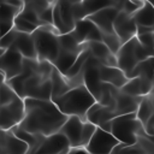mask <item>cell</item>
<instances>
[{
	"label": "cell",
	"instance_id": "cell-1",
	"mask_svg": "<svg viewBox=\"0 0 154 154\" xmlns=\"http://www.w3.org/2000/svg\"><path fill=\"white\" fill-rule=\"evenodd\" d=\"M25 117L18 125L20 129L37 136L48 137L60 131L69 117L63 114L52 100L24 99Z\"/></svg>",
	"mask_w": 154,
	"mask_h": 154
},
{
	"label": "cell",
	"instance_id": "cell-2",
	"mask_svg": "<svg viewBox=\"0 0 154 154\" xmlns=\"http://www.w3.org/2000/svg\"><path fill=\"white\" fill-rule=\"evenodd\" d=\"M52 101L66 117H79L84 122H87V113L90 107L97 102L84 84L70 89L67 93Z\"/></svg>",
	"mask_w": 154,
	"mask_h": 154
},
{
	"label": "cell",
	"instance_id": "cell-3",
	"mask_svg": "<svg viewBox=\"0 0 154 154\" xmlns=\"http://www.w3.org/2000/svg\"><path fill=\"white\" fill-rule=\"evenodd\" d=\"M111 134L123 144L132 146L140 135L147 134L144 126L138 120L136 113L116 117L111 120Z\"/></svg>",
	"mask_w": 154,
	"mask_h": 154
},
{
	"label": "cell",
	"instance_id": "cell-4",
	"mask_svg": "<svg viewBox=\"0 0 154 154\" xmlns=\"http://www.w3.org/2000/svg\"><path fill=\"white\" fill-rule=\"evenodd\" d=\"M35 41L37 59L41 61H48L53 64L59 54V34L54 26L47 25L38 28L34 34H31Z\"/></svg>",
	"mask_w": 154,
	"mask_h": 154
},
{
	"label": "cell",
	"instance_id": "cell-5",
	"mask_svg": "<svg viewBox=\"0 0 154 154\" xmlns=\"http://www.w3.org/2000/svg\"><path fill=\"white\" fill-rule=\"evenodd\" d=\"M118 67L126 75V77L132 72V70L143 60L150 58L149 52L140 43L137 37H134L129 42L124 43L119 52L117 53Z\"/></svg>",
	"mask_w": 154,
	"mask_h": 154
},
{
	"label": "cell",
	"instance_id": "cell-6",
	"mask_svg": "<svg viewBox=\"0 0 154 154\" xmlns=\"http://www.w3.org/2000/svg\"><path fill=\"white\" fill-rule=\"evenodd\" d=\"M25 117L24 99L17 97L13 102L0 108V134L18 126Z\"/></svg>",
	"mask_w": 154,
	"mask_h": 154
},
{
	"label": "cell",
	"instance_id": "cell-7",
	"mask_svg": "<svg viewBox=\"0 0 154 154\" xmlns=\"http://www.w3.org/2000/svg\"><path fill=\"white\" fill-rule=\"evenodd\" d=\"M100 66L101 64L91 55L88 61L84 65L83 69V84L85 88L90 91V94L95 97V100L99 102L101 99V93H102V84L103 82L101 81L100 77Z\"/></svg>",
	"mask_w": 154,
	"mask_h": 154
},
{
	"label": "cell",
	"instance_id": "cell-8",
	"mask_svg": "<svg viewBox=\"0 0 154 154\" xmlns=\"http://www.w3.org/2000/svg\"><path fill=\"white\" fill-rule=\"evenodd\" d=\"M120 142L111 134L97 126L94 136L85 147L89 154H112L113 149Z\"/></svg>",
	"mask_w": 154,
	"mask_h": 154
},
{
	"label": "cell",
	"instance_id": "cell-9",
	"mask_svg": "<svg viewBox=\"0 0 154 154\" xmlns=\"http://www.w3.org/2000/svg\"><path fill=\"white\" fill-rule=\"evenodd\" d=\"M117 1L112 0H84V1H72V11L76 23L88 18L89 16L103 10L106 7L116 6Z\"/></svg>",
	"mask_w": 154,
	"mask_h": 154
},
{
	"label": "cell",
	"instance_id": "cell-10",
	"mask_svg": "<svg viewBox=\"0 0 154 154\" xmlns=\"http://www.w3.org/2000/svg\"><path fill=\"white\" fill-rule=\"evenodd\" d=\"M0 59H1V70L5 75L6 82L22 73L24 58L13 47L6 49L4 54L0 57Z\"/></svg>",
	"mask_w": 154,
	"mask_h": 154
},
{
	"label": "cell",
	"instance_id": "cell-11",
	"mask_svg": "<svg viewBox=\"0 0 154 154\" xmlns=\"http://www.w3.org/2000/svg\"><path fill=\"white\" fill-rule=\"evenodd\" d=\"M113 29L117 36L120 38L122 43H126L137 35V24L132 16L120 11L114 19Z\"/></svg>",
	"mask_w": 154,
	"mask_h": 154
},
{
	"label": "cell",
	"instance_id": "cell-12",
	"mask_svg": "<svg viewBox=\"0 0 154 154\" xmlns=\"http://www.w3.org/2000/svg\"><path fill=\"white\" fill-rule=\"evenodd\" d=\"M79 45L89 43V42H101L102 41V32L99 28L88 18L82 19L76 23L73 31L71 32Z\"/></svg>",
	"mask_w": 154,
	"mask_h": 154
},
{
	"label": "cell",
	"instance_id": "cell-13",
	"mask_svg": "<svg viewBox=\"0 0 154 154\" xmlns=\"http://www.w3.org/2000/svg\"><path fill=\"white\" fill-rule=\"evenodd\" d=\"M70 148L69 140L61 132H57L46 137L34 154H64Z\"/></svg>",
	"mask_w": 154,
	"mask_h": 154
},
{
	"label": "cell",
	"instance_id": "cell-14",
	"mask_svg": "<svg viewBox=\"0 0 154 154\" xmlns=\"http://www.w3.org/2000/svg\"><path fill=\"white\" fill-rule=\"evenodd\" d=\"M119 12L120 11L118 10V7L116 5V6H111V7L100 10L99 12L89 16L88 19L91 20L102 34H113L114 32L113 23Z\"/></svg>",
	"mask_w": 154,
	"mask_h": 154
},
{
	"label": "cell",
	"instance_id": "cell-15",
	"mask_svg": "<svg viewBox=\"0 0 154 154\" xmlns=\"http://www.w3.org/2000/svg\"><path fill=\"white\" fill-rule=\"evenodd\" d=\"M84 120H82L79 117H69L63 128L59 132H61L70 142L71 148L81 147V138H82V131H83Z\"/></svg>",
	"mask_w": 154,
	"mask_h": 154
},
{
	"label": "cell",
	"instance_id": "cell-16",
	"mask_svg": "<svg viewBox=\"0 0 154 154\" xmlns=\"http://www.w3.org/2000/svg\"><path fill=\"white\" fill-rule=\"evenodd\" d=\"M154 88V81H150L148 78L143 77H135L128 81V83L120 89V91L132 95V96H140L143 97L153 91Z\"/></svg>",
	"mask_w": 154,
	"mask_h": 154
},
{
	"label": "cell",
	"instance_id": "cell-17",
	"mask_svg": "<svg viewBox=\"0 0 154 154\" xmlns=\"http://www.w3.org/2000/svg\"><path fill=\"white\" fill-rule=\"evenodd\" d=\"M117 117L116 108L108 107V106H102L100 102H96L90 107V109L87 113V122L100 126L103 123L111 122Z\"/></svg>",
	"mask_w": 154,
	"mask_h": 154
},
{
	"label": "cell",
	"instance_id": "cell-18",
	"mask_svg": "<svg viewBox=\"0 0 154 154\" xmlns=\"http://www.w3.org/2000/svg\"><path fill=\"white\" fill-rule=\"evenodd\" d=\"M88 48L91 53V55L103 66H109V67H118L117 63V57L113 54L108 47L101 41V42H89Z\"/></svg>",
	"mask_w": 154,
	"mask_h": 154
},
{
	"label": "cell",
	"instance_id": "cell-19",
	"mask_svg": "<svg viewBox=\"0 0 154 154\" xmlns=\"http://www.w3.org/2000/svg\"><path fill=\"white\" fill-rule=\"evenodd\" d=\"M0 143L6 154H29V146L19 140L11 130L0 134Z\"/></svg>",
	"mask_w": 154,
	"mask_h": 154
},
{
	"label": "cell",
	"instance_id": "cell-20",
	"mask_svg": "<svg viewBox=\"0 0 154 154\" xmlns=\"http://www.w3.org/2000/svg\"><path fill=\"white\" fill-rule=\"evenodd\" d=\"M141 101H142V97H140V96H132V95L120 91L116 99L117 117L124 116V114H130V113H136Z\"/></svg>",
	"mask_w": 154,
	"mask_h": 154
},
{
	"label": "cell",
	"instance_id": "cell-21",
	"mask_svg": "<svg viewBox=\"0 0 154 154\" xmlns=\"http://www.w3.org/2000/svg\"><path fill=\"white\" fill-rule=\"evenodd\" d=\"M16 51H18L24 59H37L35 41L31 34L18 32L17 38L12 46Z\"/></svg>",
	"mask_w": 154,
	"mask_h": 154
},
{
	"label": "cell",
	"instance_id": "cell-22",
	"mask_svg": "<svg viewBox=\"0 0 154 154\" xmlns=\"http://www.w3.org/2000/svg\"><path fill=\"white\" fill-rule=\"evenodd\" d=\"M100 77L103 83L111 84L118 89H122L129 81L126 75L119 67H109V66H100Z\"/></svg>",
	"mask_w": 154,
	"mask_h": 154
},
{
	"label": "cell",
	"instance_id": "cell-23",
	"mask_svg": "<svg viewBox=\"0 0 154 154\" xmlns=\"http://www.w3.org/2000/svg\"><path fill=\"white\" fill-rule=\"evenodd\" d=\"M81 53L79 52H70V51H65V49H59L58 58L53 63V66L60 73H63L65 76L66 72L72 67V65L75 64V61L77 60V58Z\"/></svg>",
	"mask_w": 154,
	"mask_h": 154
},
{
	"label": "cell",
	"instance_id": "cell-24",
	"mask_svg": "<svg viewBox=\"0 0 154 154\" xmlns=\"http://www.w3.org/2000/svg\"><path fill=\"white\" fill-rule=\"evenodd\" d=\"M137 25L154 26V6L150 1H144L143 6L132 14Z\"/></svg>",
	"mask_w": 154,
	"mask_h": 154
},
{
	"label": "cell",
	"instance_id": "cell-25",
	"mask_svg": "<svg viewBox=\"0 0 154 154\" xmlns=\"http://www.w3.org/2000/svg\"><path fill=\"white\" fill-rule=\"evenodd\" d=\"M136 116L138 120L142 123L143 126L147 125V123L153 118L154 116V100H153V93L146 95L142 97V101L138 106V109L136 112Z\"/></svg>",
	"mask_w": 154,
	"mask_h": 154
},
{
	"label": "cell",
	"instance_id": "cell-26",
	"mask_svg": "<svg viewBox=\"0 0 154 154\" xmlns=\"http://www.w3.org/2000/svg\"><path fill=\"white\" fill-rule=\"evenodd\" d=\"M51 79H52V100L64 95L70 89H72L70 87L67 79L65 78V76L63 73H60L55 67L53 69Z\"/></svg>",
	"mask_w": 154,
	"mask_h": 154
},
{
	"label": "cell",
	"instance_id": "cell-27",
	"mask_svg": "<svg viewBox=\"0 0 154 154\" xmlns=\"http://www.w3.org/2000/svg\"><path fill=\"white\" fill-rule=\"evenodd\" d=\"M135 77H143V78L154 81V57H150V58L141 61L132 70V72L128 76L129 79L135 78Z\"/></svg>",
	"mask_w": 154,
	"mask_h": 154
},
{
	"label": "cell",
	"instance_id": "cell-28",
	"mask_svg": "<svg viewBox=\"0 0 154 154\" xmlns=\"http://www.w3.org/2000/svg\"><path fill=\"white\" fill-rule=\"evenodd\" d=\"M59 10H60V14H61V19L67 29L69 32H72L75 26H76V20L73 17V11H72V1H67V0H59L57 1Z\"/></svg>",
	"mask_w": 154,
	"mask_h": 154
},
{
	"label": "cell",
	"instance_id": "cell-29",
	"mask_svg": "<svg viewBox=\"0 0 154 154\" xmlns=\"http://www.w3.org/2000/svg\"><path fill=\"white\" fill-rule=\"evenodd\" d=\"M22 10H18L11 5H8L6 1H0V16L1 20L0 23H8L14 25V19L19 14Z\"/></svg>",
	"mask_w": 154,
	"mask_h": 154
},
{
	"label": "cell",
	"instance_id": "cell-30",
	"mask_svg": "<svg viewBox=\"0 0 154 154\" xmlns=\"http://www.w3.org/2000/svg\"><path fill=\"white\" fill-rule=\"evenodd\" d=\"M102 42L108 47V49L117 55V53L119 52V49L122 48L123 43L120 41V38L117 36L116 32L113 34H102Z\"/></svg>",
	"mask_w": 154,
	"mask_h": 154
},
{
	"label": "cell",
	"instance_id": "cell-31",
	"mask_svg": "<svg viewBox=\"0 0 154 154\" xmlns=\"http://www.w3.org/2000/svg\"><path fill=\"white\" fill-rule=\"evenodd\" d=\"M17 97H18V95L13 91V89L6 82L4 84H1V87H0V107L13 102Z\"/></svg>",
	"mask_w": 154,
	"mask_h": 154
},
{
	"label": "cell",
	"instance_id": "cell-32",
	"mask_svg": "<svg viewBox=\"0 0 154 154\" xmlns=\"http://www.w3.org/2000/svg\"><path fill=\"white\" fill-rule=\"evenodd\" d=\"M20 18H23V19H25V20H28V22H30V23H32V24H35L36 26H38V28H41V26H45V24L40 20V17H38V14L30 7V6H28L26 4L24 5V7L22 8V11L19 12V14H18Z\"/></svg>",
	"mask_w": 154,
	"mask_h": 154
},
{
	"label": "cell",
	"instance_id": "cell-33",
	"mask_svg": "<svg viewBox=\"0 0 154 154\" xmlns=\"http://www.w3.org/2000/svg\"><path fill=\"white\" fill-rule=\"evenodd\" d=\"M13 29H14V30H17L18 32L34 34V32L38 29V26H36L35 24H32V23H30V22H28V20H25V19L20 18L19 16H17V17H16V19H14Z\"/></svg>",
	"mask_w": 154,
	"mask_h": 154
},
{
	"label": "cell",
	"instance_id": "cell-34",
	"mask_svg": "<svg viewBox=\"0 0 154 154\" xmlns=\"http://www.w3.org/2000/svg\"><path fill=\"white\" fill-rule=\"evenodd\" d=\"M97 126L89 123V122H84V125H83V131H82V138H81V147L82 148H85L88 146V143L90 142L91 137L94 136L95 131H96Z\"/></svg>",
	"mask_w": 154,
	"mask_h": 154
},
{
	"label": "cell",
	"instance_id": "cell-35",
	"mask_svg": "<svg viewBox=\"0 0 154 154\" xmlns=\"http://www.w3.org/2000/svg\"><path fill=\"white\" fill-rule=\"evenodd\" d=\"M136 37L140 41V43L153 57L154 55V32H149V34H144V35H138Z\"/></svg>",
	"mask_w": 154,
	"mask_h": 154
},
{
	"label": "cell",
	"instance_id": "cell-36",
	"mask_svg": "<svg viewBox=\"0 0 154 154\" xmlns=\"http://www.w3.org/2000/svg\"><path fill=\"white\" fill-rule=\"evenodd\" d=\"M25 4L28 5V6H30L38 16L45 11V10H47L48 7H51L53 4H54V1H45V0H34V1H25Z\"/></svg>",
	"mask_w": 154,
	"mask_h": 154
},
{
	"label": "cell",
	"instance_id": "cell-37",
	"mask_svg": "<svg viewBox=\"0 0 154 154\" xmlns=\"http://www.w3.org/2000/svg\"><path fill=\"white\" fill-rule=\"evenodd\" d=\"M17 35H18V31L14 30V29H12L10 32H7L5 36H2L0 38V48L4 49V51L11 48L13 46L16 38H17Z\"/></svg>",
	"mask_w": 154,
	"mask_h": 154
},
{
	"label": "cell",
	"instance_id": "cell-38",
	"mask_svg": "<svg viewBox=\"0 0 154 154\" xmlns=\"http://www.w3.org/2000/svg\"><path fill=\"white\" fill-rule=\"evenodd\" d=\"M55 2V1H54ZM53 6H54V4L51 6V7H48L47 10H45L38 17H40V20L45 24V26H47V25H51V26H53Z\"/></svg>",
	"mask_w": 154,
	"mask_h": 154
},
{
	"label": "cell",
	"instance_id": "cell-39",
	"mask_svg": "<svg viewBox=\"0 0 154 154\" xmlns=\"http://www.w3.org/2000/svg\"><path fill=\"white\" fill-rule=\"evenodd\" d=\"M149 32H154V28L153 26H143V25H137V35H144V34H149Z\"/></svg>",
	"mask_w": 154,
	"mask_h": 154
},
{
	"label": "cell",
	"instance_id": "cell-40",
	"mask_svg": "<svg viewBox=\"0 0 154 154\" xmlns=\"http://www.w3.org/2000/svg\"><path fill=\"white\" fill-rule=\"evenodd\" d=\"M65 154H89L85 148L77 147V148H70Z\"/></svg>",
	"mask_w": 154,
	"mask_h": 154
},
{
	"label": "cell",
	"instance_id": "cell-41",
	"mask_svg": "<svg viewBox=\"0 0 154 154\" xmlns=\"http://www.w3.org/2000/svg\"><path fill=\"white\" fill-rule=\"evenodd\" d=\"M152 93H153V100H154V88H153V91Z\"/></svg>",
	"mask_w": 154,
	"mask_h": 154
},
{
	"label": "cell",
	"instance_id": "cell-42",
	"mask_svg": "<svg viewBox=\"0 0 154 154\" xmlns=\"http://www.w3.org/2000/svg\"><path fill=\"white\" fill-rule=\"evenodd\" d=\"M152 4H153V6H154V1H153V2H152ZM153 28H154V26H153Z\"/></svg>",
	"mask_w": 154,
	"mask_h": 154
},
{
	"label": "cell",
	"instance_id": "cell-43",
	"mask_svg": "<svg viewBox=\"0 0 154 154\" xmlns=\"http://www.w3.org/2000/svg\"><path fill=\"white\" fill-rule=\"evenodd\" d=\"M0 20H1V16H0Z\"/></svg>",
	"mask_w": 154,
	"mask_h": 154
},
{
	"label": "cell",
	"instance_id": "cell-44",
	"mask_svg": "<svg viewBox=\"0 0 154 154\" xmlns=\"http://www.w3.org/2000/svg\"><path fill=\"white\" fill-rule=\"evenodd\" d=\"M153 118H154V116H153Z\"/></svg>",
	"mask_w": 154,
	"mask_h": 154
},
{
	"label": "cell",
	"instance_id": "cell-45",
	"mask_svg": "<svg viewBox=\"0 0 154 154\" xmlns=\"http://www.w3.org/2000/svg\"><path fill=\"white\" fill-rule=\"evenodd\" d=\"M64 154H65V153H64Z\"/></svg>",
	"mask_w": 154,
	"mask_h": 154
},
{
	"label": "cell",
	"instance_id": "cell-46",
	"mask_svg": "<svg viewBox=\"0 0 154 154\" xmlns=\"http://www.w3.org/2000/svg\"><path fill=\"white\" fill-rule=\"evenodd\" d=\"M0 38H1V37H0Z\"/></svg>",
	"mask_w": 154,
	"mask_h": 154
},
{
	"label": "cell",
	"instance_id": "cell-47",
	"mask_svg": "<svg viewBox=\"0 0 154 154\" xmlns=\"http://www.w3.org/2000/svg\"><path fill=\"white\" fill-rule=\"evenodd\" d=\"M0 108H1V107H0Z\"/></svg>",
	"mask_w": 154,
	"mask_h": 154
},
{
	"label": "cell",
	"instance_id": "cell-48",
	"mask_svg": "<svg viewBox=\"0 0 154 154\" xmlns=\"http://www.w3.org/2000/svg\"><path fill=\"white\" fill-rule=\"evenodd\" d=\"M153 57H154V55H153Z\"/></svg>",
	"mask_w": 154,
	"mask_h": 154
}]
</instances>
